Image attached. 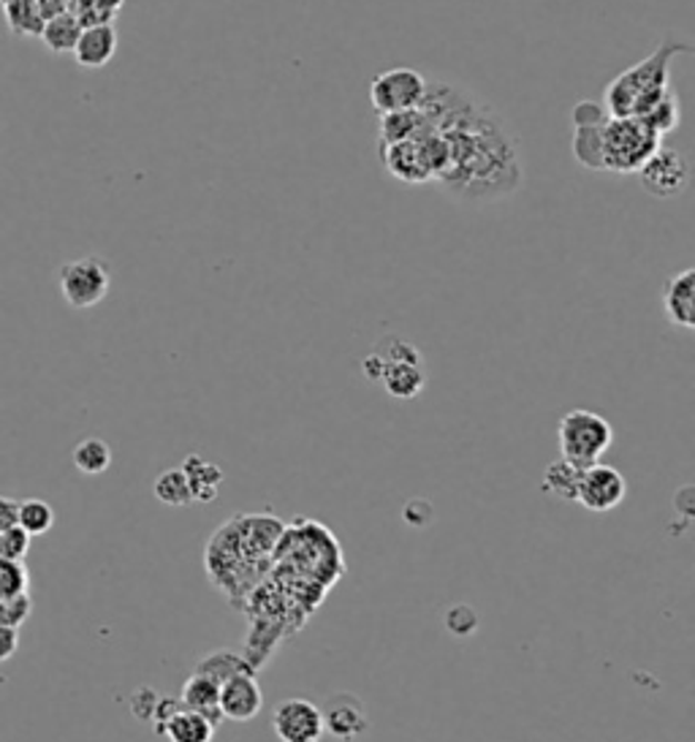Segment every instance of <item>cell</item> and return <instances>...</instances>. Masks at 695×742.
<instances>
[{"label": "cell", "mask_w": 695, "mask_h": 742, "mask_svg": "<svg viewBox=\"0 0 695 742\" xmlns=\"http://www.w3.org/2000/svg\"><path fill=\"white\" fill-rule=\"evenodd\" d=\"M422 112L446 142L449 163L435 182L462 204L511 199L524 182L522 142L508 120L462 84L426 82Z\"/></svg>", "instance_id": "cell-1"}, {"label": "cell", "mask_w": 695, "mask_h": 742, "mask_svg": "<svg viewBox=\"0 0 695 742\" xmlns=\"http://www.w3.org/2000/svg\"><path fill=\"white\" fill-rule=\"evenodd\" d=\"M283 528L272 514H242L225 522L207 544L212 585L221 588L236 610L245 606L250 595L245 576H253V585L259 588L264 574H270L272 552Z\"/></svg>", "instance_id": "cell-2"}, {"label": "cell", "mask_w": 695, "mask_h": 742, "mask_svg": "<svg viewBox=\"0 0 695 742\" xmlns=\"http://www.w3.org/2000/svg\"><path fill=\"white\" fill-rule=\"evenodd\" d=\"M679 54H693V44L685 39H663L655 52L646 54L642 63L631 66L608 82L603 93V107L612 118H646L655 103L668 93L671 60Z\"/></svg>", "instance_id": "cell-3"}, {"label": "cell", "mask_w": 695, "mask_h": 742, "mask_svg": "<svg viewBox=\"0 0 695 742\" xmlns=\"http://www.w3.org/2000/svg\"><path fill=\"white\" fill-rule=\"evenodd\" d=\"M362 373L370 381H377L397 400L419 398L426 387L422 351L400 334H386L377 340L373 354L362 359Z\"/></svg>", "instance_id": "cell-4"}, {"label": "cell", "mask_w": 695, "mask_h": 742, "mask_svg": "<svg viewBox=\"0 0 695 742\" xmlns=\"http://www.w3.org/2000/svg\"><path fill=\"white\" fill-rule=\"evenodd\" d=\"M661 144L663 139L644 120L612 118L608 114V120L601 129L603 172L636 174Z\"/></svg>", "instance_id": "cell-5"}, {"label": "cell", "mask_w": 695, "mask_h": 742, "mask_svg": "<svg viewBox=\"0 0 695 742\" xmlns=\"http://www.w3.org/2000/svg\"><path fill=\"white\" fill-rule=\"evenodd\" d=\"M557 438H560V449H563V458L587 468L595 465V462L612 449L614 430L601 413L587 409H573L560 419Z\"/></svg>", "instance_id": "cell-6"}, {"label": "cell", "mask_w": 695, "mask_h": 742, "mask_svg": "<svg viewBox=\"0 0 695 742\" xmlns=\"http://www.w3.org/2000/svg\"><path fill=\"white\" fill-rule=\"evenodd\" d=\"M60 294L71 308L88 310L103 302L112 289V272L99 257H82L66 261L58 272Z\"/></svg>", "instance_id": "cell-7"}, {"label": "cell", "mask_w": 695, "mask_h": 742, "mask_svg": "<svg viewBox=\"0 0 695 742\" xmlns=\"http://www.w3.org/2000/svg\"><path fill=\"white\" fill-rule=\"evenodd\" d=\"M426 96V77L422 71L407 69H386L381 71L373 82H370V103H373L375 114H392V112H407V109L422 107Z\"/></svg>", "instance_id": "cell-8"}, {"label": "cell", "mask_w": 695, "mask_h": 742, "mask_svg": "<svg viewBox=\"0 0 695 742\" xmlns=\"http://www.w3.org/2000/svg\"><path fill=\"white\" fill-rule=\"evenodd\" d=\"M377 153H381L383 169H386L394 180L407 182V186H424V182L435 180L430 148H426V118L416 137L397 144H381Z\"/></svg>", "instance_id": "cell-9"}, {"label": "cell", "mask_w": 695, "mask_h": 742, "mask_svg": "<svg viewBox=\"0 0 695 742\" xmlns=\"http://www.w3.org/2000/svg\"><path fill=\"white\" fill-rule=\"evenodd\" d=\"M636 174L644 191L655 199L679 197L691 182V167H687L685 156L679 150L666 148V144H661Z\"/></svg>", "instance_id": "cell-10"}, {"label": "cell", "mask_w": 695, "mask_h": 742, "mask_svg": "<svg viewBox=\"0 0 695 742\" xmlns=\"http://www.w3.org/2000/svg\"><path fill=\"white\" fill-rule=\"evenodd\" d=\"M627 495V482L625 477L612 465H587L582 471L576 490V503H582L587 512H612L617 509Z\"/></svg>", "instance_id": "cell-11"}, {"label": "cell", "mask_w": 695, "mask_h": 742, "mask_svg": "<svg viewBox=\"0 0 695 742\" xmlns=\"http://www.w3.org/2000/svg\"><path fill=\"white\" fill-rule=\"evenodd\" d=\"M272 729L280 742H321L323 715L310 699H285L272 715Z\"/></svg>", "instance_id": "cell-12"}, {"label": "cell", "mask_w": 695, "mask_h": 742, "mask_svg": "<svg viewBox=\"0 0 695 742\" xmlns=\"http://www.w3.org/2000/svg\"><path fill=\"white\" fill-rule=\"evenodd\" d=\"M218 704H221V715L225 721H253L264 708V691L255 683V672H240L223 680Z\"/></svg>", "instance_id": "cell-13"}, {"label": "cell", "mask_w": 695, "mask_h": 742, "mask_svg": "<svg viewBox=\"0 0 695 742\" xmlns=\"http://www.w3.org/2000/svg\"><path fill=\"white\" fill-rule=\"evenodd\" d=\"M321 715L323 732H329L340 742H353L370 729L367 710H364V704L359 702L353 693H334V696L329 699L326 710H321Z\"/></svg>", "instance_id": "cell-14"}, {"label": "cell", "mask_w": 695, "mask_h": 742, "mask_svg": "<svg viewBox=\"0 0 695 742\" xmlns=\"http://www.w3.org/2000/svg\"><path fill=\"white\" fill-rule=\"evenodd\" d=\"M663 310L666 319L674 327L682 330H693L695 327V270H687L671 275L666 285H663Z\"/></svg>", "instance_id": "cell-15"}, {"label": "cell", "mask_w": 695, "mask_h": 742, "mask_svg": "<svg viewBox=\"0 0 695 742\" xmlns=\"http://www.w3.org/2000/svg\"><path fill=\"white\" fill-rule=\"evenodd\" d=\"M118 44L120 39L112 22H109V26L82 28L74 47V58L82 69H103V66L114 58V52H118Z\"/></svg>", "instance_id": "cell-16"}, {"label": "cell", "mask_w": 695, "mask_h": 742, "mask_svg": "<svg viewBox=\"0 0 695 742\" xmlns=\"http://www.w3.org/2000/svg\"><path fill=\"white\" fill-rule=\"evenodd\" d=\"M158 732L169 742H212V738H215V723L197 713V710L182 708L180 702V708L158 726Z\"/></svg>", "instance_id": "cell-17"}, {"label": "cell", "mask_w": 695, "mask_h": 742, "mask_svg": "<svg viewBox=\"0 0 695 742\" xmlns=\"http://www.w3.org/2000/svg\"><path fill=\"white\" fill-rule=\"evenodd\" d=\"M180 468L185 471L193 501H199V503L215 501L218 490H221V482H223V471L215 465V462L204 460L201 454H188L185 462H182Z\"/></svg>", "instance_id": "cell-18"}, {"label": "cell", "mask_w": 695, "mask_h": 742, "mask_svg": "<svg viewBox=\"0 0 695 742\" xmlns=\"http://www.w3.org/2000/svg\"><path fill=\"white\" fill-rule=\"evenodd\" d=\"M218 693H221V685L215 683V680H210L207 674H199L193 672L191 678H188L185 689H182V708L188 710H197L204 718H210L212 723H221L223 715H221V704H218Z\"/></svg>", "instance_id": "cell-19"}, {"label": "cell", "mask_w": 695, "mask_h": 742, "mask_svg": "<svg viewBox=\"0 0 695 742\" xmlns=\"http://www.w3.org/2000/svg\"><path fill=\"white\" fill-rule=\"evenodd\" d=\"M424 126V112L419 109H407V112H392L377 118V148L381 144H397L405 139H413Z\"/></svg>", "instance_id": "cell-20"}, {"label": "cell", "mask_w": 695, "mask_h": 742, "mask_svg": "<svg viewBox=\"0 0 695 742\" xmlns=\"http://www.w3.org/2000/svg\"><path fill=\"white\" fill-rule=\"evenodd\" d=\"M79 33H82V26H79V20L71 14V11H66V14H58L44 22L39 39L44 41L47 50L63 54V52H74Z\"/></svg>", "instance_id": "cell-21"}, {"label": "cell", "mask_w": 695, "mask_h": 742, "mask_svg": "<svg viewBox=\"0 0 695 742\" xmlns=\"http://www.w3.org/2000/svg\"><path fill=\"white\" fill-rule=\"evenodd\" d=\"M582 471L584 468L576 465V462H571L565 458L554 460L544 473V490L552 492V495L560 498V501H576V490H578V479H582Z\"/></svg>", "instance_id": "cell-22"}, {"label": "cell", "mask_w": 695, "mask_h": 742, "mask_svg": "<svg viewBox=\"0 0 695 742\" xmlns=\"http://www.w3.org/2000/svg\"><path fill=\"white\" fill-rule=\"evenodd\" d=\"M601 126H573V158L578 167L603 172V148H601Z\"/></svg>", "instance_id": "cell-23"}, {"label": "cell", "mask_w": 695, "mask_h": 742, "mask_svg": "<svg viewBox=\"0 0 695 742\" xmlns=\"http://www.w3.org/2000/svg\"><path fill=\"white\" fill-rule=\"evenodd\" d=\"M3 14L6 22H9V30L14 36H41V28H44V17H41L39 6L36 0H9L3 3Z\"/></svg>", "instance_id": "cell-24"}, {"label": "cell", "mask_w": 695, "mask_h": 742, "mask_svg": "<svg viewBox=\"0 0 695 742\" xmlns=\"http://www.w3.org/2000/svg\"><path fill=\"white\" fill-rule=\"evenodd\" d=\"M152 492H155L158 501L174 509L193 503L191 487H188L185 471H182V468H169V471L158 473V479L152 482Z\"/></svg>", "instance_id": "cell-25"}, {"label": "cell", "mask_w": 695, "mask_h": 742, "mask_svg": "<svg viewBox=\"0 0 695 742\" xmlns=\"http://www.w3.org/2000/svg\"><path fill=\"white\" fill-rule=\"evenodd\" d=\"M74 465L79 473H88V477H99L112 465V449L103 438H84L77 443L74 449Z\"/></svg>", "instance_id": "cell-26"}, {"label": "cell", "mask_w": 695, "mask_h": 742, "mask_svg": "<svg viewBox=\"0 0 695 742\" xmlns=\"http://www.w3.org/2000/svg\"><path fill=\"white\" fill-rule=\"evenodd\" d=\"M17 525H20L30 539L44 537L54 525V509L47 501H41V498H26V501H20Z\"/></svg>", "instance_id": "cell-27"}, {"label": "cell", "mask_w": 695, "mask_h": 742, "mask_svg": "<svg viewBox=\"0 0 695 742\" xmlns=\"http://www.w3.org/2000/svg\"><path fill=\"white\" fill-rule=\"evenodd\" d=\"M638 120H644V123L649 126V129L655 131L661 139L666 137V133L676 131V129H679V123H682L679 93H676V90L671 88L668 93L655 103V109H652V112L646 114V118H638Z\"/></svg>", "instance_id": "cell-28"}, {"label": "cell", "mask_w": 695, "mask_h": 742, "mask_svg": "<svg viewBox=\"0 0 695 742\" xmlns=\"http://www.w3.org/2000/svg\"><path fill=\"white\" fill-rule=\"evenodd\" d=\"M199 674H207L210 680H215L218 685L223 683V680H229L231 674H240V672H253V666L248 664L242 655L231 653V650H218V653H210L207 659H201V664L197 666Z\"/></svg>", "instance_id": "cell-29"}, {"label": "cell", "mask_w": 695, "mask_h": 742, "mask_svg": "<svg viewBox=\"0 0 695 742\" xmlns=\"http://www.w3.org/2000/svg\"><path fill=\"white\" fill-rule=\"evenodd\" d=\"M30 588V576L26 563L0 561V599H17L26 595Z\"/></svg>", "instance_id": "cell-30"}, {"label": "cell", "mask_w": 695, "mask_h": 742, "mask_svg": "<svg viewBox=\"0 0 695 742\" xmlns=\"http://www.w3.org/2000/svg\"><path fill=\"white\" fill-rule=\"evenodd\" d=\"M30 550V537L20 525L0 531V561H26Z\"/></svg>", "instance_id": "cell-31"}, {"label": "cell", "mask_w": 695, "mask_h": 742, "mask_svg": "<svg viewBox=\"0 0 695 742\" xmlns=\"http://www.w3.org/2000/svg\"><path fill=\"white\" fill-rule=\"evenodd\" d=\"M30 610H33V599L30 595H17V599H0V625H11L20 629L28 620Z\"/></svg>", "instance_id": "cell-32"}, {"label": "cell", "mask_w": 695, "mask_h": 742, "mask_svg": "<svg viewBox=\"0 0 695 742\" xmlns=\"http://www.w3.org/2000/svg\"><path fill=\"white\" fill-rule=\"evenodd\" d=\"M17 648H20V631L11 629V625H0V664L11 659Z\"/></svg>", "instance_id": "cell-33"}, {"label": "cell", "mask_w": 695, "mask_h": 742, "mask_svg": "<svg viewBox=\"0 0 695 742\" xmlns=\"http://www.w3.org/2000/svg\"><path fill=\"white\" fill-rule=\"evenodd\" d=\"M17 512H20V501L0 495V531H9L17 525Z\"/></svg>", "instance_id": "cell-34"}, {"label": "cell", "mask_w": 695, "mask_h": 742, "mask_svg": "<svg viewBox=\"0 0 695 742\" xmlns=\"http://www.w3.org/2000/svg\"><path fill=\"white\" fill-rule=\"evenodd\" d=\"M36 6H39L41 17L47 20H52V17L58 14H66V11L71 9V0H36Z\"/></svg>", "instance_id": "cell-35"}, {"label": "cell", "mask_w": 695, "mask_h": 742, "mask_svg": "<svg viewBox=\"0 0 695 742\" xmlns=\"http://www.w3.org/2000/svg\"><path fill=\"white\" fill-rule=\"evenodd\" d=\"M3 3H9V0H0V6H3Z\"/></svg>", "instance_id": "cell-36"}]
</instances>
